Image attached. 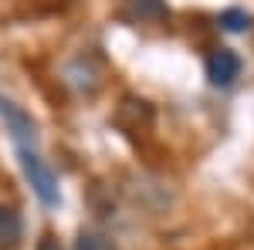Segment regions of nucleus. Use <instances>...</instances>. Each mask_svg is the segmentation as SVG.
I'll return each instance as SVG.
<instances>
[{
    "label": "nucleus",
    "instance_id": "nucleus-7",
    "mask_svg": "<svg viewBox=\"0 0 254 250\" xmlns=\"http://www.w3.org/2000/svg\"><path fill=\"white\" fill-rule=\"evenodd\" d=\"M20 237V216L7 206H0V250L3 247H14Z\"/></svg>",
    "mask_w": 254,
    "mask_h": 250
},
{
    "label": "nucleus",
    "instance_id": "nucleus-10",
    "mask_svg": "<svg viewBox=\"0 0 254 250\" xmlns=\"http://www.w3.org/2000/svg\"><path fill=\"white\" fill-rule=\"evenodd\" d=\"M38 250H61V244L51 237V233H44V237H41V244H38Z\"/></svg>",
    "mask_w": 254,
    "mask_h": 250
},
{
    "label": "nucleus",
    "instance_id": "nucleus-5",
    "mask_svg": "<svg viewBox=\"0 0 254 250\" xmlns=\"http://www.w3.org/2000/svg\"><path fill=\"white\" fill-rule=\"evenodd\" d=\"M237 75H241V58H237L234 51H227V48L210 51V58H207V78H210V85L227 88V85L237 81Z\"/></svg>",
    "mask_w": 254,
    "mask_h": 250
},
{
    "label": "nucleus",
    "instance_id": "nucleus-2",
    "mask_svg": "<svg viewBox=\"0 0 254 250\" xmlns=\"http://www.w3.org/2000/svg\"><path fill=\"white\" fill-rule=\"evenodd\" d=\"M61 81L75 92V95H95L98 88H102V81H105V64L95 58V54H78V58H71L64 64V71H61Z\"/></svg>",
    "mask_w": 254,
    "mask_h": 250
},
{
    "label": "nucleus",
    "instance_id": "nucleus-6",
    "mask_svg": "<svg viewBox=\"0 0 254 250\" xmlns=\"http://www.w3.org/2000/svg\"><path fill=\"white\" fill-rule=\"evenodd\" d=\"M126 14L136 20H163L170 10H166V0H129Z\"/></svg>",
    "mask_w": 254,
    "mask_h": 250
},
{
    "label": "nucleus",
    "instance_id": "nucleus-3",
    "mask_svg": "<svg viewBox=\"0 0 254 250\" xmlns=\"http://www.w3.org/2000/svg\"><path fill=\"white\" fill-rule=\"evenodd\" d=\"M153 122H156V108L146 101V98H136V95H126L119 101L116 108V125L122 132L136 135V132H146V129H153Z\"/></svg>",
    "mask_w": 254,
    "mask_h": 250
},
{
    "label": "nucleus",
    "instance_id": "nucleus-9",
    "mask_svg": "<svg viewBox=\"0 0 254 250\" xmlns=\"http://www.w3.org/2000/svg\"><path fill=\"white\" fill-rule=\"evenodd\" d=\"M75 250H116V244L98 230H81L75 240Z\"/></svg>",
    "mask_w": 254,
    "mask_h": 250
},
{
    "label": "nucleus",
    "instance_id": "nucleus-4",
    "mask_svg": "<svg viewBox=\"0 0 254 250\" xmlns=\"http://www.w3.org/2000/svg\"><path fill=\"white\" fill-rule=\"evenodd\" d=\"M0 118H3V125L10 129L17 149H34V146H38V125H34V118L27 115L20 105H14L10 98H0Z\"/></svg>",
    "mask_w": 254,
    "mask_h": 250
},
{
    "label": "nucleus",
    "instance_id": "nucleus-1",
    "mask_svg": "<svg viewBox=\"0 0 254 250\" xmlns=\"http://www.w3.org/2000/svg\"><path fill=\"white\" fill-rule=\"evenodd\" d=\"M20 155V169L27 176V183H31V190L38 193V200L44 206H58L61 203V193H58V179L55 173L48 169V162L38 155V149H17Z\"/></svg>",
    "mask_w": 254,
    "mask_h": 250
},
{
    "label": "nucleus",
    "instance_id": "nucleus-8",
    "mask_svg": "<svg viewBox=\"0 0 254 250\" xmlns=\"http://www.w3.org/2000/svg\"><path fill=\"white\" fill-rule=\"evenodd\" d=\"M217 24H220L224 31H231V34H241V31H248V27H251V14H248V10H241V7H227V10L217 17Z\"/></svg>",
    "mask_w": 254,
    "mask_h": 250
}]
</instances>
